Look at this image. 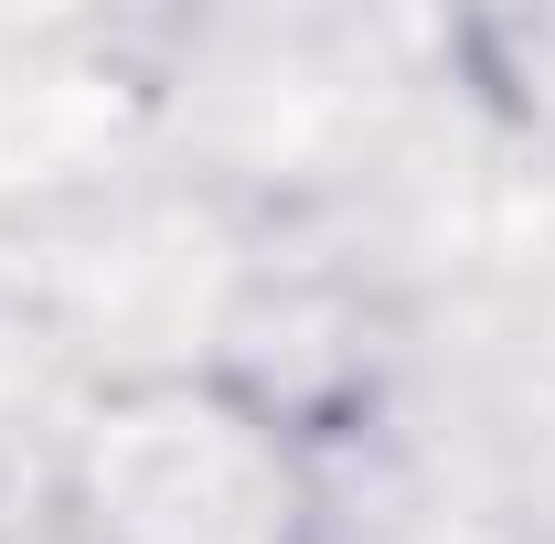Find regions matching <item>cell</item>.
Listing matches in <instances>:
<instances>
[{
  "label": "cell",
  "instance_id": "obj_3",
  "mask_svg": "<svg viewBox=\"0 0 555 544\" xmlns=\"http://www.w3.org/2000/svg\"><path fill=\"white\" fill-rule=\"evenodd\" d=\"M43 363H54V321L22 288H0V449L43 416Z\"/></svg>",
  "mask_w": 555,
  "mask_h": 544
},
{
  "label": "cell",
  "instance_id": "obj_1",
  "mask_svg": "<svg viewBox=\"0 0 555 544\" xmlns=\"http://www.w3.org/2000/svg\"><path fill=\"white\" fill-rule=\"evenodd\" d=\"M54 544H332L321 449L214 363H118L54 427Z\"/></svg>",
  "mask_w": 555,
  "mask_h": 544
},
{
  "label": "cell",
  "instance_id": "obj_4",
  "mask_svg": "<svg viewBox=\"0 0 555 544\" xmlns=\"http://www.w3.org/2000/svg\"><path fill=\"white\" fill-rule=\"evenodd\" d=\"M0 544H11V534H0Z\"/></svg>",
  "mask_w": 555,
  "mask_h": 544
},
{
  "label": "cell",
  "instance_id": "obj_2",
  "mask_svg": "<svg viewBox=\"0 0 555 544\" xmlns=\"http://www.w3.org/2000/svg\"><path fill=\"white\" fill-rule=\"evenodd\" d=\"M438 54H449V75H460V96H470L513 150L555 160V0L460 11V22L438 33Z\"/></svg>",
  "mask_w": 555,
  "mask_h": 544
}]
</instances>
